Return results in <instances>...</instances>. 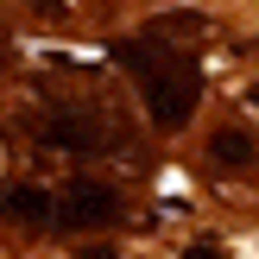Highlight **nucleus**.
<instances>
[{
    "label": "nucleus",
    "mask_w": 259,
    "mask_h": 259,
    "mask_svg": "<svg viewBox=\"0 0 259 259\" xmlns=\"http://www.w3.org/2000/svg\"><path fill=\"white\" fill-rule=\"evenodd\" d=\"M209 158L222 164V171H247V164L259 158V139L247 133V126H222V133L209 139Z\"/></svg>",
    "instance_id": "39448f33"
},
{
    "label": "nucleus",
    "mask_w": 259,
    "mask_h": 259,
    "mask_svg": "<svg viewBox=\"0 0 259 259\" xmlns=\"http://www.w3.org/2000/svg\"><path fill=\"white\" fill-rule=\"evenodd\" d=\"M120 63L133 70L139 95H146L152 126L177 133V126L196 114V101H202V70H196V57H184V51L164 45L158 32H146V38H133V45H120Z\"/></svg>",
    "instance_id": "f257e3e1"
},
{
    "label": "nucleus",
    "mask_w": 259,
    "mask_h": 259,
    "mask_svg": "<svg viewBox=\"0 0 259 259\" xmlns=\"http://www.w3.org/2000/svg\"><path fill=\"white\" fill-rule=\"evenodd\" d=\"M76 259H120V253H114V247H82Z\"/></svg>",
    "instance_id": "0eeeda50"
},
{
    "label": "nucleus",
    "mask_w": 259,
    "mask_h": 259,
    "mask_svg": "<svg viewBox=\"0 0 259 259\" xmlns=\"http://www.w3.org/2000/svg\"><path fill=\"white\" fill-rule=\"evenodd\" d=\"M120 222H126L120 190L95 184V177H76V184L57 196V209H51V228H120Z\"/></svg>",
    "instance_id": "f03ea898"
},
{
    "label": "nucleus",
    "mask_w": 259,
    "mask_h": 259,
    "mask_svg": "<svg viewBox=\"0 0 259 259\" xmlns=\"http://www.w3.org/2000/svg\"><path fill=\"white\" fill-rule=\"evenodd\" d=\"M177 259H228L222 247H215V240H196V247H184V253H177Z\"/></svg>",
    "instance_id": "423d86ee"
},
{
    "label": "nucleus",
    "mask_w": 259,
    "mask_h": 259,
    "mask_svg": "<svg viewBox=\"0 0 259 259\" xmlns=\"http://www.w3.org/2000/svg\"><path fill=\"white\" fill-rule=\"evenodd\" d=\"M45 139L57 152H76V158H89V152H101L108 146V126L95 120V114H82V108H57L45 120Z\"/></svg>",
    "instance_id": "7ed1b4c3"
},
{
    "label": "nucleus",
    "mask_w": 259,
    "mask_h": 259,
    "mask_svg": "<svg viewBox=\"0 0 259 259\" xmlns=\"http://www.w3.org/2000/svg\"><path fill=\"white\" fill-rule=\"evenodd\" d=\"M51 209H57V196H45V190H32V184H0V215H13V222L51 228Z\"/></svg>",
    "instance_id": "20e7f679"
}]
</instances>
